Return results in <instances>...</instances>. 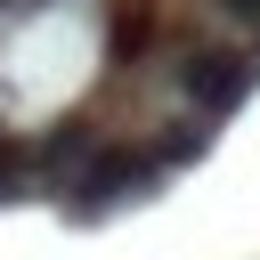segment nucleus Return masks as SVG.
Wrapping results in <instances>:
<instances>
[{
  "mask_svg": "<svg viewBox=\"0 0 260 260\" xmlns=\"http://www.w3.org/2000/svg\"><path fill=\"white\" fill-rule=\"evenodd\" d=\"M98 154H106V138H98L89 122H73V114H65V122H49V130L32 138V179H41V187H57V195H73V187H81V171H89Z\"/></svg>",
  "mask_w": 260,
  "mask_h": 260,
  "instance_id": "obj_3",
  "label": "nucleus"
},
{
  "mask_svg": "<svg viewBox=\"0 0 260 260\" xmlns=\"http://www.w3.org/2000/svg\"><path fill=\"white\" fill-rule=\"evenodd\" d=\"M162 146H122V138H106V154L81 171V187H73V211H122V203H138L146 187H162Z\"/></svg>",
  "mask_w": 260,
  "mask_h": 260,
  "instance_id": "obj_2",
  "label": "nucleus"
},
{
  "mask_svg": "<svg viewBox=\"0 0 260 260\" xmlns=\"http://www.w3.org/2000/svg\"><path fill=\"white\" fill-rule=\"evenodd\" d=\"M171 81H179V98L211 122V114H236L252 89H260V49H228V41H195V49H179V65H171Z\"/></svg>",
  "mask_w": 260,
  "mask_h": 260,
  "instance_id": "obj_1",
  "label": "nucleus"
},
{
  "mask_svg": "<svg viewBox=\"0 0 260 260\" xmlns=\"http://www.w3.org/2000/svg\"><path fill=\"white\" fill-rule=\"evenodd\" d=\"M211 8H219V16H236V24H252V32H260V0H211Z\"/></svg>",
  "mask_w": 260,
  "mask_h": 260,
  "instance_id": "obj_5",
  "label": "nucleus"
},
{
  "mask_svg": "<svg viewBox=\"0 0 260 260\" xmlns=\"http://www.w3.org/2000/svg\"><path fill=\"white\" fill-rule=\"evenodd\" d=\"M41 179H32V138H8L0 130V203H24Z\"/></svg>",
  "mask_w": 260,
  "mask_h": 260,
  "instance_id": "obj_4",
  "label": "nucleus"
}]
</instances>
